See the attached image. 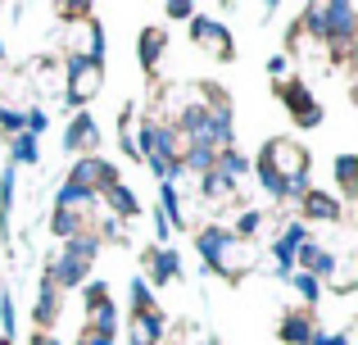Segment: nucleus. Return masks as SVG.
I'll return each instance as SVG.
<instances>
[{
    "label": "nucleus",
    "instance_id": "f257e3e1",
    "mask_svg": "<svg viewBox=\"0 0 358 345\" xmlns=\"http://www.w3.org/2000/svg\"><path fill=\"white\" fill-rule=\"evenodd\" d=\"M308 36L331 45V59H350L354 55V36H358V5L350 0H327V5H308L299 18Z\"/></svg>",
    "mask_w": 358,
    "mask_h": 345
},
{
    "label": "nucleus",
    "instance_id": "f03ea898",
    "mask_svg": "<svg viewBox=\"0 0 358 345\" xmlns=\"http://www.w3.org/2000/svg\"><path fill=\"white\" fill-rule=\"evenodd\" d=\"M96 255H100V237L96 232H78L73 241H64L59 255L45 264V282L55 286V291H78V286H87L91 268H96Z\"/></svg>",
    "mask_w": 358,
    "mask_h": 345
},
{
    "label": "nucleus",
    "instance_id": "7ed1b4c3",
    "mask_svg": "<svg viewBox=\"0 0 358 345\" xmlns=\"http://www.w3.org/2000/svg\"><path fill=\"white\" fill-rule=\"evenodd\" d=\"M105 91V64H87V59H64V105L87 109L91 100Z\"/></svg>",
    "mask_w": 358,
    "mask_h": 345
},
{
    "label": "nucleus",
    "instance_id": "20e7f679",
    "mask_svg": "<svg viewBox=\"0 0 358 345\" xmlns=\"http://www.w3.org/2000/svg\"><path fill=\"white\" fill-rule=\"evenodd\" d=\"M64 59H87V64H105V23L96 14L73 18L64 27Z\"/></svg>",
    "mask_w": 358,
    "mask_h": 345
},
{
    "label": "nucleus",
    "instance_id": "39448f33",
    "mask_svg": "<svg viewBox=\"0 0 358 345\" xmlns=\"http://www.w3.org/2000/svg\"><path fill=\"white\" fill-rule=\"evenodd\" d=\"M254 169L277 173L281 182H286V177H304V173H308V150L295 141V136H272V141H263Z\"/></svg>",
    "mask_w": 358,
    "mask_h": 345
},
{
    "label": "nucleus",
    "instance_id": "423d86ee",
    "mask_svg": "<svg viewBox=\"0 0 358 345\" xmlns=\"http://www.w3.org/2000/svg\"><path fill=\"white\" fill-rule=\"evenodd\" d=\"M191 41L200 45L209 59H218V64L236 59V41H231V27L222 23V18H213V14H195V18H191Z\"/></svg>",
    "mask_w": 358,
    "mask_h": 345
},
{
    "label": "nucleus",
    "instance_id": "0eeeda50",
    "mask_svg": "<svg viewBox=\"0 0 358 345\" xmlns=\"http://www.w3.org/2000/svg\"><path fill=\"white\" fill-rule=\"evenodd\" d=\"M114 182H122V177L114 169V160H105V155H82L69 169V186H78V191H87V195H105Z\"/></svg>",
    "mask_w": 358,
    "mask_h": 345
},
{
    "label": "nucleus",
    "instance_id": "6e6552de",
    "mask_svg": "<svg viewBox=\"0 0 358 345\" xmlns=\"http://www.w3.org/2000/svg\"><path fill=\"white\" fill-rule=\"evenodd\" d=\"M299 223H304L308 232L313 227H341L345 223V204L336 200L331 191H322V186H308L304 200H299Z\"/></svg>",
    "mask_w": 358,
    "mask_h": 345
},
{
    "label": "nucleus",
    "instance_id": "1a4fd4ad",
    "mask_svg": "<svg viewBox=\"0 0 358 345\" xmlns=\"http://www.w3.org/2000/svg\"><path fill=\"white\" fill-rule=\"evenodd\" d=\"M82 300H87V332H109L118 337V304L109 295L105 282H87L82 286Z\"/></svg>",
    "mask_w": 358,
    "mask_h": 345
},
{
    "label": "nucleus",
    "instance_id": "9d476101",
    "mask_svg": "<svg viewBox=\"0 0 358 345\" xmlns=\"http://www.w3.org/2000/svg\"><path fill=\"white\" fill-rule=\"evenodd\" d=\"M59 141H64V150L78 155V160H82V155H96V146H100V123L87 114V109H78V114L69 118V127H64Z\"/></svg>",
    "mask_w": 358,
    "mask_h": 345
},
{
    "label": "nucleus",
    "instance_id": "9b49d317",
    "mask_svg": "<svg viewBox=\"0 0 358 345\" xmlns=\"http://www.w3.org/2000/svg\"><path fill=\"white\" fill-rule=\"evenodd\" d=\"M186 268H182V255L177 246H155L145 250V282L150 286H168V282H182Z\"/></svg>",
    "mask_w": 358,
    "mask_h": 345
},
{
    "label": "nucleus",
    "instance_id": "f8f14e48",
    "mask_svg": "<svg viewBox=\"0 0 358 345\" xmlns=\"http://www.w3.org/2000/svg\"><path fill=\"white\" fill-rule=\"evenodd\" d=\"M254 268H259V250H254L250 241H236V237H231V246L222 250V259H218V268H213V273L227 277V282H241V277H250Z\"/></svg>",
    "mask_w": 358,
    "mask_h": 345
},
{
    "label": "nucleus",
    "instance_id": "ddd939ff",
    "mask_svg": "<svg viewBox=\"0 0 358 345\" xmlns=\"http://www.w3.org/2000/svg\"><path fill=\"white\" fill-rule=\"evenodd\" d=\"M317 332V314L313 309H290L286 318L277 323V341L281 345H308Z\"/></svg>",
    "mask_w": 358,
    "mask_h": 345
},
{
    "label": "nucleus",
    "instance_id": "4468645a",
    "mask_svg": "<svg viewBox=\"0 0 358 345\" xmlns=\"http://www.w3.org/2000/svg\"><path fill=\"white\" fill-rule=\"evenodd\" d=\"M231 246V232L222 227V223H204L200 232H195V250H200V259H204V268H218V259H222V250Z\"/></svg>",
    "mask_w": 358,
    "mask_h": 345
},
{
    "label": "nucleus",
    "instance_id": "2eb2a0df",
    "mask_svg": "<svg viewBox=\"0 0 358 345\" xmlns=\"http://www.w3.org/2000/svg\"><path fill=\"white\" fill-rule=\"evenodd\" d=\"M354 286H358V259H354V250H341V255H336V264H331V273L322 277V291L354 295Z\"/></svg>",
    "mask_w": 358,
    "mask_h": 345
},
{
    "label": "nucleus",
    "instance_id": "dca6fc26",
    "mask_svg": "<svg viewBox=\"0 0 358 345\" xmlns=\"http://www.w3.org/2000/svg\"><path fill=\"white\" fill-rule=\"evenodd\" d=\"M159 341H164V309L127 318V345H159Z\"/></svg>",
    "mask_w": 358,
    "mask_h": 345
},
{
    "label": "nucleus",
    "instance_id": "f3484780",
    "mask_svg": "<svg viewBox=\"0 0 358 345\" xmlns=\"http://www.w3.org/2000/svg\"><path fill=\"white\" fill-rule=\"evenodd\" d=\"M100 200H105V213H114V218H122V223L141 218V200H136V191H131L127 182H114Z\"/></svg>",
    "mask_w": 358,
    "mask_h": 345
},
{
    "label": "nucleus",
    "instance_id": "a211bd4d",
    "mask_svg": "<svg viewBox=\"0 0 358 345\" xmlns=\"http://www.w3.org/2000/svg\"><path fill=\"white\" fill-rule=\"evenodd\" d=\"M164 50H168V32H164V27H145V32L136 36V59H141V69L155 73L159 59H164Z\"/></svg>",
    "mask_w": 358,
    "mask_h": 345
},
{
    "label": "nucleus",
    "instance_id": "6ab92c4d",
    "mask_svg": "<svg viewBox=\"0 0 358 345\" xmlns=\"http://www.w3.org/2000/svg\"><path fill=\"white\" fill-rule=\"evenodd\" d=\"M59 300H64V295L41 277V286H36V300H32V318H36V328H41V332L55 328V318H59Z\"/></svg>",
    "mask_w": 358,
    "mask_h": 345
},
{
    "label": "nucleus",
    "instance_id": "aec40b11",
    "mask_svg": "<svg viewBox=\"0 0 358 345\" xmlns=\"http://www.w3.org/2000/svg\"><path fill=\"white\" fill-rule=\"evenodd\" d=\"M277 96H281V105L290 109V118L317 105V96L308 91V82H299V78H286V82H277Z\"/></svg>",
    "mask_w": 358,
    "mask_h": 345
},
{
    "label": "nucleus",
    "instance_id": "412c9836",
    "mask_svg": "<svg viewBox=\"0 0 358 345\" xmlns=\"http://www.w3.org/2000/svg\"><path fill=\"white\" fill-rule=\"evenodd\" d=\"M32 87L41 91V96H64V59L32 64Z\"/></svg>",
    "mask_w": 358,
    "mask_h": 345
},
{
    "label": "nucleus",
    "instance_id": "4be33fe9",
    "mask_svg": "<svg viewBox=\"0 0 358 345\" xmlns=\"http://www.w3.org/2000/svg\"><path fill=\"white\" fill-rule=\"evenodd\" d=\"M9 164L14 169H41V141L27 132H14L9 136Z\"/></svg>",
    "mask_w": 358,
    "mask_h": 345
},
{
    "label": "nucleus",
    "instance_id": "5701e85b",
    "mask_svg": "<svg viewBox=\"0 0 358 345\" xmlns=\"http://www.w3.org/2000/svg\"><path fill=\"white\" fill-rule=\"evenodd\" d=\"M213 173H222L227 182L245 186V177H250V160H245L236 146H227V150H218V164H213Z\"/></svg>",
    "mask_w": 358,
    "mask_h": 345
},
{
    "label": "nucleus",
    "instance_id": "b1692460",
    "mask_svg": "<svg viewBox=\"0 0 358 345\" xmlns=\"http://www.w3.org/2000/svg\"><path fill=\"white\" fill-rule=\"evenodd\" d=\"M336 182H341V195H336V200L354 204L358 200V160L354 155H341V160H336Z\"/></svg>",
    "mask_w": 358,
    "mask_h": 345
},
{
    "label": "nucleus",
    "instance_id": "393cba45",
    "mask_svg": "<svg viewBox=\"0 0 358 345\" xmlns=\"http://www.w3.org/2000/svg\"><path fill=\"white\" fill-rule=\"evenodd\" d=\"M286 286L299 295V300H304V309H317V304H322V295H327L322 282H317V277H308V273H290Z\"/></svg>",
    "mask_w": 358,
    "mask_h": 345
},
{
    "label": "nucleus",
    "instance_id": "a878e982",
    "mask_svg": "<svg viewBox=\"0 0 358 345\" xmlns=\"http://www.w3.org/2000/svg\"><path fill=\"white\" fill-rule=\"evenodd\" d=\"M131 314H159V304H155V286L145 282V277H131Z\"/></svg>",
    "mask_w": 358,
    "mask_h": 345
},
{
    "label": "nucleus",
    "instance_id": "bb28decb",
    "mask_svg": "<svg viewBox=\"0 0 358 345\" xmlns=\"http://www.w3.org/2000/svg\"><path fill=\"white\" fill-rule=\"evenodd\" d=\"M0 337L5 341L18 337V304H14V295H9V286H0Z\"/></svg>",
    "mask_w": 358,
    "mask_h": 345
},
{
    "label": "nucleus",
    "instance_id": "cd10ccee",
    "mask_svg": "<svg viewBox=\"0 0 358 345\" xmlns=\"http://www.w3.org/2000/svg\"><path fill=\"white\" fill-rule=\"evenodd\" d=\"M23 114H27V105H9V100H0V127H5V136L23 132Z\"/></svg>",
    "mask_w": 358,
    "mask_h": 345
},
{
    "label": "nucleus",
    "instance_id": "c85d7f7f",
    "mask_svg": "<svg viewBox=\"0 0 358 345\" xmlns=\"http://www.w3.org/2000/svg\"><path fill=\"white\" fill-rule=\"evenodd\" d=\"M164 14L173 18V23H177V18H182V23H191V18L200 14V9H195L191 0H168V5H164Z\"/></svg>",
    "mask_w": 358,
    "mask_h": 345
},
{
    "label": "nucleus",
    "instance_id": "c756f323",
    "mask_svg": "<svg viewBox=\"0 0 358 345\" xmlns=\"http://www.w3.org/2000/svg\"><path fill=\"white\" fill-rule=\"evenodd\" d=\"M268 78L272 82H286L290 78V59H286V55H272V59H268Z\"/></svg>",
    "mask_w": 358,
    "mask_h": 345
},
{
    "label": "nucleus",
    "instance_id": "7c9ffc66",
    "mask_svg": "<svg viewBox=\"0 0 358 345\" xmlns=\"http://www.w3.org/2000/svg\"><path fill=\"white\" fill-rule=\"evenodd\" d=\"M327 118V109H322V100H317L313 109H304V114H295V127H317Z\"/></svg>",
    "mask_w": 358,
    "mask_h": 345
},
{
    "label": "nucleus",
    "instance_id": "2f4dec72",
    "mask_svg": "<svg viewBox=\"0 0 358 345\" xmlns=\"http://www.w3.org/2000/svg\"><path fill=\"white\" fill-rule=\"evenodd\" d=\"M308 345H350V337H345V332H322V328H317Z\"/></svg>",
    "mask_w": 358,
    "mask_h": 345
},
{
    "label": "nucleus",
    "instance_id": "473e14b6",
    "mask_svg": "<svg viewBox=\"0 0 358 345\" xmlns=\"http://www.w3.org/2000/svg\"><path fill=\"white\" fill-rule=\"evenodd\" d=\"M78 345H114V337H109V332H82Z\"/></svg>",
    "mask_w": 358,
    "mask_h": 345
},
{
    "label": "nucleus",
    "instance_id": "72a5a7b5",
    "mask_svg": "<svg viewBox=\"0 0 358 345\" xmlns=\"http://www.w3.org/2000/svg\"><path fill=\"white\" fill-rule=\"evenodd\" d=\"M32 345H59V341H55L50 332H36V337H32Z\"/></svg>",
    "mask_w": 358,
    "mask_h": 345
},
{
    "label": "nucleus",
    "instance_id": "f704fd0d",
    "mask_svg": "<svg viewBox=\"0 0 358 345\" xmlns=\"http://www.w3.org/2000/svg\"><path fill=\"white\" fill-rule=\"evenodd\" d=\"M0 64H5V41H0Z\"/></svg>",
    "mask_w": 358,
    "mask_h": 345
},
{
    "label": "nucleus",
    "instance_id": "c9c22d12",
    "mask_svg": "<svg viewBox=\"0 0 358 345\" xmlns=\"http://www.w3.org/2000/svg\"><path fill=\"white\" fill-rule=\"evenodd\" d=\"M0 100H5V82H0Z\"/></svg>",
    "mask_w": 358,
    "mask_h": 345
}]
</instances>
